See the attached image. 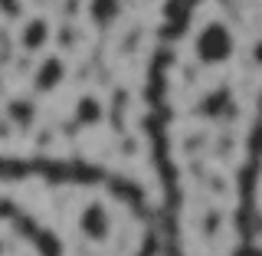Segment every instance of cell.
Returning <instances> with one entry per match:
<instances>
[{"label":"cell","mask_w":262,"mask_h":256,"mask_svg":"<svg viewBox=\"0 0 262 256\" xmlns=\"http://www.w3.org/2000/svg\"><path fill=\"white\" fill-rule=\"evenodd\" d=\"M53 40V27H49L46 16H27L20 23V33H16V43H20L23 53H43Z\"/></svg>","instance_id":"277c9868"},{"label":"cell","mask_w":262,"mask_h":256,"mask_svg":"<svg viewBox=\"0 0 262 256\" xmlns=\"http://www.w3.org/2000/svg\"><path fill=\"white\" fill-rule=\"evenodd\" d=\"M10 119L16 122V125H33V102H23V99H16V102H10Z\"/></svg>","instance_id":"52a82bcc"},{"label":"cell","mask_w":262,"mask_h":256,"mask_svg":"<svg viewBox=\"0 0 262 256\" xmlns=\"http://www.w3.org/2000/svg\"><path fill=\"white\" fill-rule=\"evenodd\" d=\"M252 63L262 66V40H256V46H252Z\"/></svg>","instance_id":"9c48e42d"},{"label":"cell","mask_w":262,"mask_h":256,"mask_svg":"<svg viewBox=\"0 0 262 256\" xmlns=\"http://www.w3.org/2000/svg\"><path fill=\"white\" fill-rule=\"evenodd\" d=\"M193 56L203 66H226L236 56V36L223 20H207L193 33Z\"/></svg>","instance_id":"6da1fadb"},{"label":"cell","mask_w":262,"mask_h":256,"mask_svg":"<svg viewBox=\"0 0 262 256\" xmlns=\"http://www.w3.org/2000/svg\"><path fill=\"white\" fill-rule=\"evenodd\" d=\"M72 112H76V122H79V125H89V128L98 125V122H102V115H105L102 102H98L95 95H79Z\"/></svg>","instance_id":"8992f818"},{"label":"cell","mask_w":262,"mask_h":256,"mask_svg":"<svg viewBox=\"0 0 262 256\" xmlns=\"http://www.w3.org/2000/svg\"><path fill=\"white\" fill-rule=\"evenodd\" d=\"M66 76H69V66H66L62 56H43V60L36 63V69H33V89H36L39 95L56 92L66 82Z\"/></svg>","instance_id":"3957f363"},{"label":"cell","mask_w":262,"mask_h":256,"mask_svg":"<svg viewBox=\"0 0 262 256\" xmlns=\"http://www.w3.org/2000/svg\"><path fill=\"white\" fill-rule=\"evenodd\" d=\"M85 10H89V20H92L98 30H108L121 20V10H125V7H121V0H89Z\"/></svg>","instance_id":"5b68a950"},{"label":"cell","mask_w":262,"mask_h":256,"mask_svg":"<svg viewBox=\"0 0 262 256\" xmlns=\"http://www.w3.org/2000/svg\"><path fill=\"white\" fill-rule=\"evenodd\" d=\"M0 7H4V10L10 13V16H13L16 10H20V0H0Z\"/></svg>","instance_id":"ba28073f"},{"label":"cell","mask_w":262,"mask_h":256,"mask_svg":"<svg viewBox=\"0 0 262 256\" xmlns=\"http://www.w3.org/2000/svg\"><path fill=\"white\" fill-rule=\"evenodd\" d=\"M0 250H4V240H0Z\"/></svg>","instance_id":"30bf717a"},{"label":"cell","mask_w":262,"mask_h":256,"mask_svg":"<svg viewBox=\"0 0 262 256\" xmlns=\"http://www.w3.org/2000/svg\"><path fill=\"white\" fill-rule=\"evenodd\" d=\"M79 230H82V237H85L89 243H108L112 240V233H115V217H112V210L105 207L102 201H89L85 207L79 210Z\"/></svg>","instance_id":"7a4b0ae2"}]
</instances>
